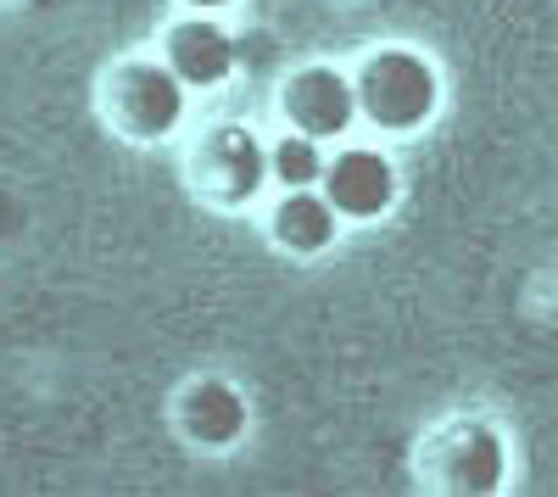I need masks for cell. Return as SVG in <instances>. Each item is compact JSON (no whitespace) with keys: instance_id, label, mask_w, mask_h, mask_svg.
<instances>
[{"instance_id":"6da1fadb","label":"cell","mask_w":558,"mask_h":497,"mask_svg":"<svg viewBox=\"0 0 558 497\" xmlns=\"http://www.w3.org/2000/svg\"><path fill=\"white\" fill-rule=\"evenodd\" d=\"M357 89V107L368 112V123H380L386 134H413L425 129L441 107V73L430 68V57L418 51H375L363 62V78L352 84Z\"/></svg>"},{"instance_id":"7a4b0ae2","label":"cell","mask_w":558,"mask_h":497,"mask_svg":"<svg viewBox=\"0 0 558 497\" xmlns=\"http://www.w3.org/2000/svg\"><path fill=\"white\" fill-rule=\"evenodd\" d=\"M107 107L134 141H168L184 123V84L168 73V62H123L107 78Z\"/></svg>"},{"instance_id":"3957f363","label":"cell","mask_w":558,"mask_h":497,"mask_svg":"<svg viewBox=\"0 0 558 497\" xmlns=\"http://www.w3.org/2000/svg\"><path fill=\"white\" fill-rule=\"evenodd\" d=\"M324 202H330L341 218H386L391 202H397V162L386 151H341V157H324V179H318Z\"/></svg>"},{"instance_id":"277c9868","label":"cell","mask_w":558,"mask_h":497,"mask_svg":"<svg viewBox=\"0 0 558 497\" xmlns=\"http://www.w3.org/2000/svg\"><path fill=\"white\" fill-rule=\"evenodd\" d=\"M286 118H291V129L313 134V141H336L357 118V89L341 68L313 62V68L291 73V84H286Z\"/></svg>"},{"instance_id":"5b68a950","label":"cell","mask_w":558,"mask_h":497,"mask_svg":"<svg viewBox=\"0 0 558 497\" xmlns=\"http://www.w3.org/2000/svg\"><path fill=\"white\" fill-rule=\"evenodd\" d=\"M263 179H268V146L257 141L252 129L241 123H223L207 134V146H202V185L213 202L223 207H241L263 191Z\"/></svg>"},{"instance_id":"8992f818","label":"cell","mask_w":558,"mask_h":497,"mask_svg":"<svg viewBox=\"0 0 558 497\" xmlns=\"http://www.w3.org/2000/svg\"><path fill=\"white\" fill-rule=\"evenodd\" d=\"M162 62L184 89H213L235 73V39L213 17H179L162 39Z\"/></svg>"},{"instance_id":"52a82bcc","label":"cell","mask_w":558,"mask_h":497,"mask_svg":"<svg viewBox=\"0 0 558 497\" xmlns=\"http://www.w3.org/2000/svg\"><path fill=\"white\" fill-rule=\"evenodd\" d=\"M184 431H191L202 447H229L246 436V397L229 386V380H196L184 391Z\"/></svg>"},{"instance_id":"ba28073f","label":"cell","mask_w":558,"mask_h":497,"mask_svg":"<svg viewBox=\"0 0 558 497\" xmlns=\"http://www.w3.org/2000/svg\"><path fill=\"white\" fill-rule=\"evenodd\" d=\"M336 230H341V213L324 202V191H291L274 213V235L286 252L296 257H318L336 246Z\"/></svg>"},{"instance_id":"9c48e42d","label":"cell","mask_w":558,"mask_h":497,"mask_svg":"<svg viewBox=\"0 0 558 497\" xmlns=\"http://www.w3.org/2000/svg\"><path fill=\"white\" fill-rule=\"evenodd\" d=\"M497 481H502V441L486 425H458L447 436V486L492 492Z\"/></svg>"},{"instance_id":"30bf717a","label":"cell","mask_w":558,"mask_h":497,"mask_svg":"<svg viewBox=\"0 0 558 497\" xmlns=\"http://www.w3.org/2000/svg\"><path fill=\"white\" fill-rule=\"evenodd\" d=\"M268 173L286 191H318V179H324V141H313V134H302V129L279 134V141L268 146Z\"/></svg>"},{"instance_id":"8fae6325","label":"cell","mask_w":558,"mask_h":497,"mask_svg":"<svg viewBox=\"0 0 558 497\" xmlns=\"http://www.w3.org/2000/svg\"><path fill=\"white\" fill-rule=\"evenodd\" d=\"M191 7H202V12H218V7H229V0H191Z\"/></svg>"}]
</instances>
